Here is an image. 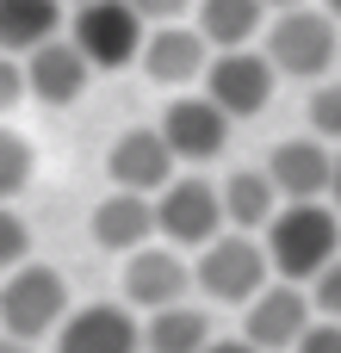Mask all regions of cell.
<instances>
[{
	"label": "cell",
	"mask_w": 341,
	"mask_h": 353,
	"mask_svg": "<svg viewBox=\"0 0 341 353\" xmlns=\"http://www.w3.org/2000/svg\"><path fill=\"white\" fill-rule=\"evenodd\" d=\"M267 254L280 279H317L329 261L341 254V217L317 199H286L280 217L267 223Z\"/></svg>",
	"instance_id": "6da1fadb"
},
{
	"label": "cell",
	"mask_w": 341,
	"mask_h": 353,
	"mask_svg": "<svg viewBox=\"0 0 341 353\" xmlns=\"http://www.w3.org/2000/svg\"><path fill=\"white\" fill-rule=\"evenodd\" d=\"M193 273H199V292L205 298H217V304H255L273 285V254L249 230H224L217 242L199 248V267Z\"/></svg>",
	"instance_id": "7a4b0ae2"
},
{
	"label": "cell",
	"mask_w": 341,
	"mask_h": 353,
	"mask_svg": "<svg viewBox=\"0 0 341 353\" xmlns=\"http://www.w3.org/2000/svg\"><path fill=\"white\" fill-rule=\"evenodd\" d=\"M68 316V279L43 261H25L0 279V329L19 335V341H43L56 335Z\"/></svg>",
	"instance_id": "3957f363"
},
{
	"label": "cell",
	"mask_w": 341,
	"mask_h": 353,
	"mask_svg": "<svg viewBox=\"0 0 341 353\" xmlns=\"http://www.w3.org/2000/svg\"><path fill=\"white\" fill-rule=\"evenodd\" d=\"M267 56L280 62V74L292 81H323L341 62V37H335V12L323 6H286L267 25Z\"/></svg>",
	"instance_id": "277c9868"
},
{
	"label": "cell",
	"mask_w": 341,
	"mask_h": 353,
	"mask_svg": "<svg viewBox=\"0 0 341 353\" xmlns=\"http://www.w3.org/2000/svg\"><path fill=\"white\" fill-rule=\"evenodd\" d=\"M68 37L87 50L93 68H124L143 56V12L130 0H81L75 19H68Z\"/></svg>",
	"instance_id": "5b68a950"
},
{
	"label": "cell",
	"mask_w": 341,
	"mask_h": 353,
	"mask_svg": "<svg viewBox=\"0 0 341 353\" xmlns=\"http://www.w3.org/2000/svg\"><path fill=\"white\" fill-rule=\"evenodd\" d=\"M155 223L174 248H205L230 230V211H224V186L211 180H174L155 192Z\"/></svg>",
	"instance_id": "8992f818"
},
{
	"label": "cell",
	"mask_w": 341,
	"mask_h": 353,
	"mask_svg": "<svg viewBox=\"0 0 341 353\" xmlns=\"http://www.w3.org/2000/svg\"><path fill=\"white\" fill-rule=\"evenodd\" d=\"M273 81H280V62L267 56V50H217L211 56V68H205V93L230 112V118H255V112H267V99H273Z\"/></svg>",
	"instance_id": "52a82bcc"
},
{
	"label": "cell",
	"mask_w": 341,
	"mask_h": 353,
	"mask_svg": "<svg viewBox=\"0 0 341 353\" xmlns=\"http://www.w3.org/2000/svg\"><path fill=\"white\" fill-rule=\"evenodd\" d=\"M174 168H180V155H174V143H168V130L155 124V130H124L118 143H112V155H106V174H112V186H124V192H162V186H174Z\"/></svg>",
	"instance_id": "ba28073f"
},
{
	"label": "cell",
	"mask_w": 341,
	"mask_h": 353,
	"mask_svg": "<svg viewBox=\"0 0 341 353\" xmlns=\"http://www.w3.org/2000/svg\"><path fill=\"white\" fill-rule=\"evenodd\" d=\"M230 112L211 99V93H186V99H174L168 112H162V130H168V143H174V155L180 161H217L224 155V143H230Z\"/></svg>",
	"instance_id": "9c48e42d"
},
{
	"label": "cell",
	"mask_w": 341,
	"mask_h": 353,
	"mask_svg": "<svg viewBox=\"0 0 341 353\" xmlns=\"http://www.w3.org/2000/svg\"><path fill=\"white\" fill-rule=\"evenodd\" d=\"M199 273L174 254V242L168 248H137V254H124V304H137V310H168V304H186V285H193Z\"/></svg>",
	"instance_id": "30bf717a"
},
{
	"label": "cell",
	"mask_w": 341,
	"mask_h": 353,
	"mask_svg": "<svg viewBox=\"0 0 341 353\" xmlns=\"http://www.w3.org/2000/svg\"><path fill=\"white\" fill-rule=\"evenodd\" d=\"M311 316H317V304H311V292H298V279H280V285H267L255 304H249V341L261 353H292L298 347V335L311 329Z\"/></svg>",
	"instance_id": "8fae6325"
},
{
	"label": "cell",
	"mask_w": 341,
	"mask_h": 353,
	"mask_svg": "<svg viewBox=\"0 0 341 353\" xmlns=\"http://www.w3.org/2000/svg\"><path fill=\"white\" fill-rule=\"evenodd\" d=\"M137 347H143V329L124 304H81L56 329V353H137Z\"/></svg>",
	"instance_id": "7c38bea8"
},
{
	"label": "cell",
	"mask_w": 341,
	"mask_h": 353,
	"mask_svg": "<svg viewBox=\"0 0 341 353\" xmlns=\"http://www.w3.org/2000/svg\"><path fill=\"white\" fill-rule=\"evenodd\" d=\"M25 81H31V99H43V105H75V99L87 93V81H93V62H87V50H81L75 37H50V43H37V50L25 56Z\"/></svg>",
	"instance_id": "4fadbf2b"
},
{
	"label": "cell",
	"mask_w": 341,
	"mask_h": 353,
	"mask_svg": "<svg viewBox=\"0 0 341 353\" xmlns=\"http://www.w3.org/2000/svg\"><path fill=\"white\" fill-rule=\"evenodd\" d=\"M267 174H273V186L286 199H323L335 186V155H329V143L317 130L311 137H286V143H273Z\"/></svg>",
	"instance_id": "5bb4252c"
},
{
	"label": "cell",
	"mask_w": 341,
	"mask_h": 353,
	"mask_svg": "<svg viewBox=\"0 0 341 353\" xmlns=\"http://www.w3.org/2000/svg\"><path fill=\"white\" fill-rule=\"evenodd\" d=\"M211 68V37L205 31H193V25H162V31H149V43H143V74L149 81H162V87H186V81H199Z\"/></svg>",
	"instance_id": "9a60e30c"
},
{
	"label": "cell",
	"mask_w": 341,
	"mask_h": 353,
	"mask_svg": "<svg viewBox=\"0 0 341 353\" xmlns=\"http://www.w3.org/2000/svg\"><path fill=\"white\" fill-rule=\"evenodd\" d=\"M162 223H155V205H149V192H112V199H99L93 205V242L99 248H112V254H137L149 236H155Z\"/></svg>",
	"instance_id": "2e32d148"
},
{
	"label": "cell",
	"mask_w": 341,
	"mask_h": 353,
	"mask_svg": "<svg viewBox=\"0 0 341 353\" xmlns=\"http://www.w3.org/2000/svg\"><path fill=\"white\" fill-rule=\"evenodd\" d=\"M280 205H286V192L273 186V174H267V168H236V174L224 180L230 230H267V223L280 217Z\"/></svg>",
	"instance_id": "e0dca14e"
},
{
	"label": "cell",
	"mask_w": 341,
	"mask_h": 353,
	"mask_svg": "<svg viewBox=\"0 0 341 353\" xmlns=\"http://www.w3.org/2000/svg\"><path fill=\"white\" fill-rule=\"evenodd\" d=\"M50 37H62V0H0V50L31 56Z\"/></svg>",
	"instance_id": "ac0fdd59"
},
{
	"label": "cell",
	"mask_w": 341,
	"mask_h": 353,
	"mask_svg": "<svg viewBox=\"0 0 341 353\" xmlns=\"http://www.w3.org/2000/svg\"><path fill=\"white\" fill-rule=\"evenodd\" d=\"M211 341H217V335H211V316L193 310V304L149 310V323H143V347L149 353H205Z\"/></svg>",
	"instance_id": "d6986e66"
},
{
	"label": "cell",
	"mask_w": 341,
	"mask_h": 353,
	"mask_svg": "<svg viewBox=\"0 0 341 353\" xmlns=\"http://www.w3.org/2000/svg\"><path fill=\"white\" fill-rule=\"evenodd\" d=\"M267 0H199V31L217 43V50H242L261 25H267Z\"/></svg>",
	"instance_id": "ffe728a7"
},
{
	"label": "cell",
	"mask_w": 341,
	"mask_h": 353,
	"mask_svg": "<svg viewBox=\"0 0 341 353\" xmlns=\"http://www.w3.org/2000/svg\"><path fill=\"white\" fill-rule=\"evenodd\" d=\"M31 186V143L19 130H0V205Z\"/></svg>",
	"instance_id": "44dd1931"
},
{
	"label": "cell",
	"mask_w": 341,
	"mask_h": 353,
	"mask_svg": "<svg viewBox=\"0 0 341 353\" xmlns=\"http://www.w3.org/2000/svg\"><path fill=\"white\" fill-rule=\"evenodd\" d=\"M311 130L323 143H341V81H317V93H311Z\"/></svg>",
	"instance_id": "7402d4cb"
},
{
	"label": "cell",
	"mask_w": 341,
	"mask_h": 353,
	"mask_svg": "<svg viewBox=\"0 0 341 353\" xmlns=\"http://www.w3.org/2000/svg\"><path fill=\"white\" fill-rule=\"evenodd\" d=\"M25 254H31V230H25L19 211L0 205V279H6L12 267H25Z\"/></svg>",
	"instance_id": "603a6c76"
},
{
	"label": "cell",
	"mask_w": 341,
	"mask_h": 353,
	"mask_svg": "<svg viewBox=\"0 0 341 353\" xmlns=\"http://www.w3.org/2000/svg\"><path fill=\"white\" fill-rule=\"evenodd\" d=\"M311 304H317V316H335L341 323V254L311 279Z\"/></svg>",
	"instance_id": "cb8c5ba5"
},
{
	"label": "cell",
	"mask_w": 341,
	"mask_h": 353,
	"mask_svg": "<svg viewBox=\"0 0 341 353\" xmlns=\"http://www.w3.org/2000/svg\"><path fill=\"white\" fill-rule=\"evenodd\" d=\"M25 93H31V81H25V62H12V50H0V112H12Z\"/></svg>",
	"instance_id": "d4e9b609"
},
{
	"label": "cell",
	"mask_w": 341,
	"mask_h": 353,
	"mask_svg": "<svg viewBox=\"0 0 341 353\" xmlns=\"http://www.w3.org/2000/svg\"><path fill=\"white\" fill-rule=\"evenodd\" d=\"M292 353H341V323H335V316L311 323V329L298 335V347H292Z\"/></svg>",
	"instance_id": "484cf974"
},
{
	"label": "cell",
	"mask_w": 341,
	"mask_h": 353,
	"mask_svg": "<svg viewBox=\"0 0 341 353\" xmlns=\"http://www.w3.org/2000/svg\"><path fill=\"white\" fill-rule=\"evenodd\" d=\"M130 6H137L143 19H162V25H168V19H180V12H186L193 0H130Z\"/></svg>",
	"instance_id": "4316f807"
},
{
	"label": "cell",
	"mask_w": 341,
	"mask_h": 353,
	"mask_svg": "<svg viewBox=\"0 0 341 353\" xmlns=\"http://www.w3.org/2000/svg\"><path fill=\"white\" fill-rule=\"evenodd\" d=\"M205 353H261V347H255V341L242 335V341H211V347H205Z\"/></svg>",
	"instance_id": "83f0119b"
},
{
	"label": "cell",
	"mask_w": 341,
	"mask_h": 353,
	"mask_svg": "<svg viewBox=\"0 0 341 353\" xmlns=\"http://www.w3.org/2000/svg\"><path fill=\"white\" fill-rule=\"evenodd\" d=\"M0 353H31V341H19V335H6V329H0Z\"/></svg>",
	"instance_id": "f1b7e54d"
},
{
	"label": "cell",
	"mask_w": 341,
	"mask_h": 353,
	"mask_svg": "<svg viewBox=\"0 0 341 353\" xmlns=\"http://www.w3.org/2000/svg\"><path fill=\"white\" fill-rule=\"evenodd\" d=\"M329 192H335V205H341V155H335V186H329Z\"/></svg>",
	"instance_id": "f546056e"
},
{
	"label": "cell",
	"mask_w": 341,
	"mask_h": 353,
	"mask_svg": "<svg viewBox=\"0 0 341 353\" xmlns=\"http://www.w3.org/2000/svg\"><path fill=\"white\" fill-rule=\"evenodd\" d=\"M267 6H273V12H286V6H304V0H267Z\"/></svg>",
	"instance_id": "4dcf8cb0"
},
{
	"label": "cell",
	"mask_w": 341,
	"mask_h": 353,
	"mask_svg": "<svg viewBox=\"0 0 341 353\" xmlns=\"http://www.w3.org/2000/svg\"><path fill=\"white\" fill-rule=\"evenodd\" d=\"M323 6H329V12H335V19H341V0H323Z\"/></svg>",
	"instance_id": "1f68e13d"
},
{
	"label": "cell",
	"mask_w": 341,
	"mask_h": 353,
	"mask_svg": "<svg viewBox=\"0 0 341 353\" xmlns=\"http://www.w3.org/2000/svg\"><path fill=\"white\" fill-rule=\"evenodd\" d=\"M75 6H81V0H75Z\"/></svg>",
	"instance_id": "d6a6232c"
}]
</instances>
